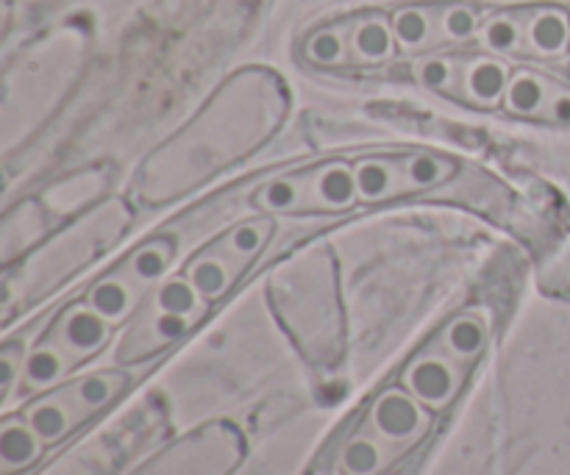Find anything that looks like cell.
I'll list each match as a JSON object with an SVG mask.
<instances>
[{
    "instance_id": "6da1fadb",
    "label": "cell",
    "mask_w": 570,
    "mask_h": 475,
    "mask_svg": "<svg viewBox=\"0 0 570 475\" xmlns=\"http://www.w3.org/2000/svg\"><path fill=\"white\" fill-rule=\"evenodd\" d=\"M265 215H337L360 204L354 165L317 161L271 178L254 192Z\"/></svg>"
},
{
    "instance_id": "7a4b0ae2",
    "label": "cell",
    "mask_w": 570,
    "mask_h": 475,
    "mask_svg": "<svg viewBox=\"0 0 570 475\" xmlns=\"http://www.w3.org/2000/svg\"><path fill=\"white\" fill-rule=\"evenodd\" d=\"M395 50L399 42L393 20L376 11H362L315 28L301 44L304 59L323 70H367L393 59Z\"/></svg>"
},
{
    "instance_id": "3957f363",
    "label": "cell",
    "mask_w": 570,
    "mask_h": 475,
    "mask_svg": "<svg viewBox=\"0 0 570 475\" xmlns=\"http://www.w3.org/2000/svg\"><path fill=\"white\" fill-rule=\"evenodd\" d=\"M173 256H176V237L161 234V237L145 239V243L137 245L126 259L117 261L115 270L106 273L104 278H98V281L87 289L83 300H87L106 323L120 326V323H126L128 317L134 315L139 300L165 278Z\"/></svg>"
},
{
    "instance_id": "277c9868",
    "label": "cell",
    "mask_w": 570,
    "mask_h": 475,
    "mask_svg": "<svg viewBox=\"0 0 570 475\" xmlns=\"http://www.w3.org/2000/svg\"><path fill=\"white\" fill-rule=\"evenodd\" d=\"M206 304L209 300L193 287L187 276L165 281L161 287H156L148 306L134 320V328L117 350V359L139 362L170 348L206 315Z\"/></svg>"
},
{
    "instance_id": "5b68a950",
    "label": "cell",
    "mask_w": 570,
    "mask_h": 475,
    "mask_svg": "<svg viewBox=\"0 0 570 475\" xmlns=\"http://www.w3.org/2000/svg\"><path fill=\"white\" fill-rule=\"evenodd\" d=\"M479 42L493 56L560 59L570 48V14L560 6L495 11L479 28Z\"/></svg>"
},
{
    "instance_id": "8992f818",
    "label": "cell",
    "mask_w": 570,
    "mask_h": 475,
    "mask_svg": "<svg viewBox=\"0 0 570 475\" xmlns=\"http://www.w3.org/2000/svg\"><path fill=\"white\" fill-rule=\"evenodd\" d=\"M412 76L421 87L456 103L493 109L504 100L512 72L504 61L490 53H432L412 67Z\"/></svg>"
},
{
    "instance_id": "52a82bcc",
    "label": "cell",
    "mask_w": 570,
    "mask_h": 475,
    "mask_svg": "<svg viewBox=\"0 0 570 475\" xmlns=\"http://www.w3.org/2000/svg\"><path fill=\"white\" fill-rule=\"evenodd\" d=\"M273 237L271 217H250V220L237 222L212 239L206 248H200L193 259L187 261L184 276L193 281V287L204 295L206 300H217L228 295V289L254 267L262 250L267 248Z\"/></svg>"
},
{
    "instance_id": "ba28073f",
    "label": "cell",
    "mask_w": 570,
    "mask_h": 475,
    "mask_svg": "<svg viewBox=\"0 0 570 475\" xmlns=\"http://www.w3.org/2000/svg\"><path fill=\"white\" fill-rule=\"evenodd\" d=\"M128 387L126 373L104 370L83 376L78 382L65 384L56 393L45 395V398L33 400L26 409V420L31 423L33 432L42 437L45 445H56L76 432L81 423L104 412L106 406L115 404Z\"/></svg>"
},
{
    "instance_id": "9c48e42d",
    "label": "cell",
    "mask_w": 570,
    "mask_h": 475,
    "mask_svg": "<svg viewBox=\"0 0 570 475\" xmlns=\"http://www.w3.org/2000/svg\"><path fill=\"white\" fill-rule=\"evenodd\" d=\"M360 204H393L429 192L456 176V161L438 154L367 156L354 165Z\"/></svg>"
},
{
    "instance_id": "30bf717a",
    "label": "cell",
    "mask_w": 570,
    "mask_h": 475,
    "mask_svg": "<svg viewBox=\"0 0 570 475\" xmlns=\"http://www.w3.org/2000/svg\"><path fill=\"white\" fill-rule=\"evenodd\" d=\"M479 11L468 3H412L393 14L399 50L432 56L438 50L479 37Z\"/></svg>"
},
{
    "instance_id": "8fae6325",
    "label": "cell",
    "mask_w": 570,
    "mask_h": 475,
    "mask_svg": "<svg viewBox=\"0 0 570 475\" xmlns=\"http://www.w3.org/2000/svg\"><path fill=\"white\" fill-rule=\"evenodd\" d=\"M429 423L426 406L410 389H387L371 406L365 428L399 456L429 432Z\"/></svg>"
},
{
    "instance_id": "7c38bea8",
    "label": "cell",
    "mask_w": 570,
    "mask_h": 475,
    "mask_svg": "<svg viewBox=\"0 0 570 475\" xmlns=\"http://www.w3.org/2000/svg\"><path fill=\"white\" fill-rule=\"evenodd\" d=\"M504 106L518 117L570 126V87L557 78L534 70H518L510 76Z\"/></svg>"
},
{
    "instance_id": "4fadbf2b",
    "label": "cell",
    "mask_w": 570,
    "mask_h": 475,
    "mask_svg": "<svg viewBox=\"0 0 570 475\" xmlns=\"http://www.w3.org/2000/svg\"><path fill=\"white\" fill-rule=\"evenodd\" d=\"M468 367L460 365L454 356L445 354L440 345L417 356L404 373V389H410L426 409H445L456 398L465 378Z\"/></svg>"
},
{
    "instance_id": "5bb4252c",
    "label": "cell",
    "mask_w": 570,
    "mask_h": 475,
    "mask_svg": "<svg viewBox=\"0 0 570 475\" xmlns=\"http://www.w3.org/2000/svg\"><path fill=\"white\" fill-rule=\"evenodd\" d=\"M111 323H106L87 300L81 304H72L61 311L53 320L48 331V343L56 345L72 365H81V362L92 359L111 337Z\"/></svg>"
},
{
    "instance_id": "9a60e30c",
    "label": "cell",
    "mask_w": 570,
    "mask_h": 475,
    "mask_svg": "<svg viewBox=\"0 0 570 475\" xmlns=\"http://www.w3.org/2000/svg\"><path fill=\"white\" fill-rule=\"evenodd\" d=\"M45 443L26 417H6L0 426V473L14 475L28 471L42 456Z\"/></svg>"
},
{
    "instance_id": "2e32d148",
    "label": "cell",
    "mask_w": 570,
    "mask_h": 475,
    "mask_svg": "<svg viewBox=\"0 0 570 475\" xmlns=\"http://www.w3.org/2000/svg\"><path fill=\"white\" fill-rule=\"evenodd\" d=\"M438 345L449 356H454L460 365H465L471 370L476 365L479 356L484 354V345H488V326L479 315L465 311V315H456L449 326L443 328V334L438 337Z\"/></svg>"
},
{
    "instance_id": "e0dca14e",
    "label": "cell",
    "mask_w": 570,
    "mask_h": 475,
    "mask_svg": "<svg viewBox=\"0 0 570 475\" xmlns=\"http://www.w3.org/2000/svg\"><path fill=\"white\" fill-rule=\"evenodd\" d=\"M72 362L61 354L48 339L37 345L31 354H26V367H22V384L28 389H50L65 382L67 373L72 370Z\"/></svg>"
},
{
    "instance_id": "ac0fdd59",
    "label": "cell",
    "mask_w": 570,
    "mask_h": 475,
    "mask_svg": "<svg viewBox=\"0 0 570 475\" xmlns=\"http://www.w3.org/2000/svg\"><path fill=\"white\" fill-rule=\"evenodd\" d=\"M393 459V451L365 428V432L356 434L343 448V454H340V471H343V475H379Z\"/></svg>"
},
{
    "instance_id": "d6986e66",
    "label": "cell",
    "mask_w": 570,
    "mask_h": 475,
    "mask_svg": "<svg viewBox=\"0 0 570 475\" xmlns=\"http://www.w3.org/2000/svg\"><path fill=\"white\" fill-rule=\"evenodd\" d=\"M22 367H26L22 345L9 343L0 350V400H3V404H9L14 387L22 384Z\"/></svg>"
}]
</instances>
